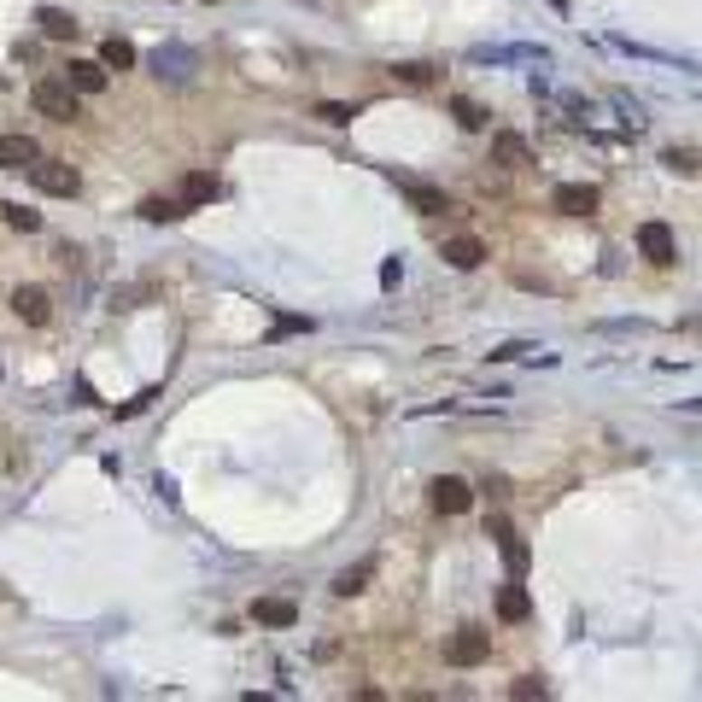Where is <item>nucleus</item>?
<instances>
[{"label": "nucleus", "instance_id": "1", "mask_svg": "<svg viewBox=\"0 0 702 702\" xmlns=\"http://www.w3.org/2000/svg\"><path fill=\"white\" fill-rule=\"evenodd\" d=\"M30 106H35L42 117H53V123H70V117H82V94L70 89L65 77H42V82L30 89Z\"/></svg>", "mask_w": 702, "mask_h": 702}, {"label": "nucleus", "instance_id": "2", "mask_svg": "<svg viewBox=\"0 0 702 702\" xmlns=\"http://www.w3.org/2000/svg\"><path fill=\"white\" fill-rule=\"evenodd\" d=\"M30 182H35L42 193H59V200H70V193L82 188V176L65 164V158H35V164H30Z\"/></svg>", "mask_w": 702, "mask_h": 702}, {"label": "nucleus", "instance_id": "3", "mask_svg": "<svg viewBox=\"0 0 702 702\" xmlns=\"http://www.w3.org/2000/svg\"><path fill=\"white\" fill-rule=\"evenodd\" d=\"M193 70H200V53H193V47H182V42H164V47H153V77L188 82Z\"/></svg>", "mask_w": 702, "mask_h": 702}, {"label": "nucleus", "instance_id": "4", "mask_svg": "<svg viewBox=\"0 0 702 702\" xmlns=\"http://www.w3.org/2000/svg\"><path fill=\"white\" fill-rule=\"evenodd\" d=\"M486 656H491V638L480 632V626H463V632L445 644V661H451V668H480Z\"/></svg>", "mask_w": 702, "mask_h": 702}, {"label": "nucleus", "instance_id": "5", "mask_svg": "<svg viewBox=\"0 0 702 702\" xmlns=\"http://www.w3.org/2000/svg\"><path fill=\"white\" fill-rule=\"evenodd\" d=\"M550 211L591 217V211H597V188H591V182H562V188H550Z\"/></svg>", "mask_w": 702, "mask_h": 702}, {"label": "nucleus", "instance_id": "6", "mask_svg": "<svg viewBox=\"0 0 702 702\" xmlns=\"http://www.w3.org/2000/svg\"><path fill=\"white\" fill-rule=\"evenodd\" d=\"M638 252H644L656 269H668L673 257H679V240H673L668 223H644V229H638Z\"/></svg>", "mask_w": 702, "mask_h": 702}, {"label": "nucleus", "instance_id": "7", "mask_svg": "<svg viewBox=\"0 0 702 702\" xmlns=\"http://www.w3.org/2000/svg\"><path fill=\"white\" fill-rule=\"evenodd\" d=\"M427 491H434V510H439V515H463L468 503H474V486H468V480H457V474H439Z\"/></svg>", "mask_w": 702, "mask_h": 702}, {"label": "nucleus", "instance_id": "8", "mask_svg": "<svg viewBox=\"0 0 702 702\" xmlns=\"http://www.w3.org/2000/svg\"><path fill=\"white\" fill-rule=\"evenodd\" d=\"M106 70H112L106 59H70V65H65V82H70L77 94H106V82H112Z\"/></svg>", "mask_w": 702, "mask_h": 702}, {"label": "nucleus", "instance_id": "9", "mask_svg": "<svg viewBox=\"0 0 702 702\" xmlns=\"http://www.w3.org/2000/svg\"><path fill=\"white\" fill-rule=\"evenodd\" d=\"M474 65H521V59H550V47H527V42H503V47H474Z\"/></svg>", "mask_w": 702, "mask_h": 702}, {"label": "nucleus", "instance_id": "10", "mask_svg": "<svg viewBox=\"0 0 702 702\" xmlns=\"http://www.w3.org/2000/svg\"><path fill=\"white\" fill-rule=\"evenodd\" d=\"M12 316H18V323H30V328H42L47 316H53V304H47L42 287H12Z\"/></svg>", "mask_w": 702, "mask_h": 702}, {"label": "nucleus", "instance_id": "11", "mask_svg": "<svg viewBox=\"0 0 702 702\" xmlns=\"http://www.w3.org/2000/svg\"><path fill=\"white\" fill-rule=\"evenodd\" d=\"M445 264L451 269H480V264H486V240H480V234H451V240H445Z\"/></svg>", "mask_w": 702, "mask_h": 702}, {"label": "nucleus", "instance_id": "12", "mask_svg": "<svg viewBox=\"0 0 702 702\" xmlns=\"http://www.w3.org/2000/svg\"><path fill=\"white\" fill-rule=\"evenodd\" d=\"M252 621L257 626H293V621H299V603H293V597H257Z\"/></svg>", "mask_w": 702, "mask_h": 702}, {"label": "nucleus", "instance_id": "13", "mask_svg": "<svg viewBox=\"0 0 702 702\" xmlns=\"http://www.w3.org/2000/svg\"><path fill=\"white\" fill-rule=\"evenodd\" d=\"M35 158H42V146H35L30 135H0V164L6 170H30Z\"/></svg>", "mask_w": 702, "mask_h": 702}, {"label": "nucleus", "instance_id": "14", "mask_svg": "<svg viewBox=\"0 0 702 702\" xmlns=\"http://www.w3.org/2000/svg\"><path fill=\"white\" fill-rule=\"evenodd\" d=\"M621 53H632V59H650V65H673V70H697L691 59H679V53H661V47H644V42H632V35H609Z\"/></svg>", "mask_w": 702, "mask_h": 702}, {"label": "nucleus", "instance_id": "15", "mask_svg": "<svg viewBox=\"0 0 702 702\" xmlns=\"http://www.w3.org/2000/svg\"><path fill=\"white\" fill-rule=\"evenodd\" d=\"M527 614H533V597H527V585L521 580H510V585H503L498 591V621H527Z\"/></svg>", "mask_w": 702, "mask_h": 702}, {"label": "nucleus", "instance_id": "16", "mask_svg": "<svg viewBox=\"0 0 702 702\" xmlns=\"http://www.w3.org/2000/svg\"><path fill=\"white\" fill-rule=\"evenodd\" d=\"M491 158H498V164H515V170H521V164H533V146H527L521 135L498 129V135H491Z\"/></svg>", "mask_w": 702, "mask_h": 702}, {"label": "nucleus", "instance_id": "17", "mask_svg": "<svg viewBox=\"0 0 702 702\" xmlns=\"http://www.w3.org/2000/svg\"><path fill=\"white\" fill-rule=\"evenodd\" d=\"M375 568H380L375 557H363V562H351V568H340V574H334V597H357V591L375 580Z\"/></svg>", "mask_w": 702, "mask_h": 702}, {"label": "nucleus", "instance_id": "18", "mask_svg": "<svg viewBox=\"0 0 702 702\" xmlns=\"http://www.w3.org/2000/svg\"><path fill=\"white\" fill-rule=\"evenodd\" d=\"M398 188H404V200H410L416 211H427V217L451 211V205H445V193H439V188H427V182H410V176H398Z\"/></svg>", "mask_w": 702, "mask_h": 702}, {"label": "nucleus", "instance_id": "19", "mask_svg": "<svg viewBox=\"0 0 702 702\" xmlns=\"http://www.w3.org/2000/svg\"><path fill=\"white\" fill-rule=\"evenodd\" d=\"M35 23H42V35H47V42H70V35L82 30V23L70 18L65 6H42V12H35Z\"/></svg>", "mask_w": 702, "mask_h": 702}, {"label": "nucleus", "instance_id": "20", "mask_svg": "<svg viewBox=\"0 0 702 702\" xmlns=\"http://www.w3.org/2000/svg\"><path fill=\"white\" fill-rule=\"evenodd\" d=\"M182 200H188L193 211H200V205H211V200H217V176H211V170H188V176H182Z\"/></svg>", "mask_w": 702, "mask_h": 702}, {"label": "nucleus", "instance_id": "21", "mask_svg": "<svg viewBox=\"0 0 702 702\" xmlns=\"http://www.w3.org/2000/svg\"><path fill=\"white\" fill-rule=\"evenodd\" d=\"M188 211H193V205L182 200V193H170V200H158V193H153V200H141L146 223H176V217H188Z\"/></svg>", "mask_w": 702, "mask_h": 702}, {"label": "nucleus", "instance_id": "22", "mask_svg": "<svg viewBox=\"0 0 702 702\" xmlns=\"http://www.w3.org/2000/svg\"><path fill=\"white\" fill-rule=\"evenodd\" d=\"M100 59H106L112 70H129V65H135V47L123 42V35H106V42H100Z\"/></svg>", "mask_w": 702, "mask_h": 702}, {"label": "nucleus", "instance_id": "23", "mask_svg": "<svg viewBox=\"0 0 702 702\" xmlns=\"http://www.w3.org/2000/svg\"><path fill=\"white\" fill-rule=\"evenodd\" d=\"M392 77H398L404 89H427V82H434V65H422V59H404V65H392Z\"/></svg>", "mask_w": 702, "mask_h": 702}, {"label": "nucleus", "instance_id": "24", "mask_svg": "<svg viewBox=\"0 0 702 702\" xmlns=\"http://www.w3.org/2000/svg\"><path fill=\"white\" fill-rule=\"evenodd\" d=\"M661 164L673 170V176H697V146H668V153H661Z\"/></svg>", "mask_w": 702, "mask_h": 702}, {"label": "nucleus", "instance_id": "25", "mask_svg": "<svg viewBox=\"0 0 702 702\" xmlns=\"http://www.w3.org/2000/svg\"><path fill=\"white\" fill-rule=\"evenodd\" d=\"M6 229L35 234V229H42V211H30V205H6Z\"/></svg>", "mask_w": 702, "mask_h": 702}, {"label": "nucleus", "instance_id": "26", "mask_svg": "<svg viewBox=\"0 0 702 702\" xmlns=\"http://www.w3.org/2000/svg\"><path fill=\"white\" fill-rule=\"evenodd\" d=\"M316 117L334 123V129H346V123L357 117V106H346V100H323V106H316Z\"/></svg>", "mask_w": 702, "mask_h": 702}, {"label": "nucleus", "instance_id": "27", "mask_svg": "<svg viewBox=\"0 0 702 702\" xmlns=\"http://www.w3.org/2000/svg\"><path fill=\"white\" fill-rule=\"evenodd\" d=\"M451 112H457V123H463V129H486V112H480L474 100H457Z\"/></svg>", "mask_w": 702, "mask_h": 702}, {"label": "nucleus", "instance_id": "28", "mask_svg": "<svg viewBox=\"0 0 702 702\" xmlns=\"http://www.w3.org/2000/svg\"><path fill=\"white\" fill-rule=\"evenodd\" d=\"M510 697H521V702H527V697H545V679H533V673H527V679L510 685Z\"/></svg>", "mask_w": 702, "mask_h": 702}, {"label": "nucleus", "instance_id": "29", "mask_svg": "<svg viewBox=\"0 0 702 702\" xmlns=\"http://www.w3.org/2000/svg\"><path fill=\"white\" fill-rule=\"evenodd\" d=\"M398 281H404V264H398V257H387V264H380V287H398Z\"/></svg>", "mask_w": 702, "mask_h": 702}, {"label": "nucleus", "instance_id": "30", "mask_svg": "<svg viewBox=\"0 0 702 702\" xmlns=\"http://www.w3.org/2000/svg\"><path fill=\"white\" fill-rule=\"evenodd\" d=\"M153 491H158L164 503H182V491H176V480H170V474H158V480H153Z\"/></svg>", "mask_w": 702, "mask_h": 702}, {"label": "nucleus", "instance_id": "31", "mask_svg": "<svg viewBox=\"0 0 702 702\" xmlns=\"http://www.w3.org/2000/svg\"><path fill=\"white\" fill-rule=\"evenodd\" d=\"M550 6H557V12H568V0H550Z\"/></svg>", "mask_w": 702, "mask_h": 702}]
</instances>
